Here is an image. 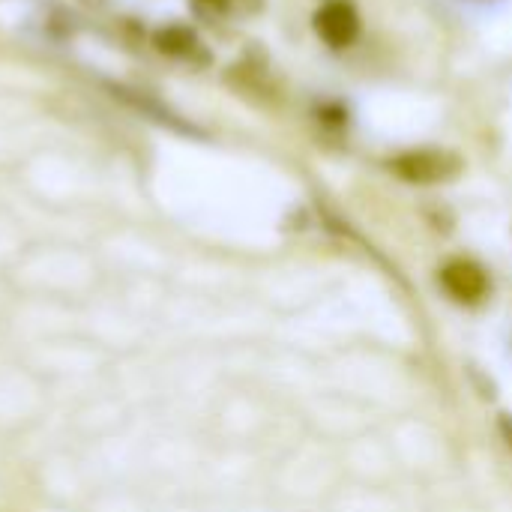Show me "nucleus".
<instances>
[{
    "mask_svg": "<svg viewBox=\"0 0 512 512\" xmlns=\"http://www.w3.org/2000/svg\"><path fill=\"white\" fill-rule=\"evenodd\" d=\"M321 114H324V120H330V123H345V120H348V111H345L342 105H324Z\"/></svg>",
    "mask_w": 512,
    "mask_h": 512,
    "instance_id": "6",
    "label": "nucleus"
},
{
    "mask_svg": "<svg viewBox=\"0 0 512 512\" xmlns=\"http://www.w3.org/2000/svg\"><path fill=\"white\" fill-rule=\"evenodd\" d=\"M315 33L330 48H348L360 33V15L351 0H327L315 12Z\"/></svg>",
    "mask_w": 512,
    "mask_h": 512,
    "instance_id": "2",
    "label": "nucleus"
},
{
    "mask_svg": "<svg viewBox=\"0 0 512 512\" xmlns=\"http://www.w3.org/2000/svg\"><path fill=\"white\" fill-rule=\"evenodd\" d=\"M189 6L201 18H249L261 12L264 0H189Z\"/></svg>",
    "mask_w": 512,
    "mask_h": 512,
    "instance_id": "5",
    "label": "nucleus"
},
{
    "mask_svg": "<svg viewBox=\"0 0 512 512\" xmlns=\"http://www.w3.org/2000/svg\"><path fill=\"white\" fill-rule=\"evenodd\" d=\"M441 282L450 291V297H456L459 303H480L486 297V291H489V279L474 261L447 264L444 273H441Z\"/></svg>",
    "mask_w": 512,
    "mask_h": 512,
    "instance_id": "4",
    "label": "nucleus"
},
{
    "mask_svg": "<svg viewBox=\"0 0 512 512\" xmlns=\"http://www.w3.org/2000/svg\"><path fill=\"white\" fill-rule=\"evenodd\" d=\"M81 3H90V6H99V3H105V0H81Z\"/></svg>",
    "mask_w": 512,
    "mask_h": 512,
    "instance_id": "7",
    "label": "nucleus"
},
{
    "mask_svg": "<svg viewBox=\"0 0 512 512\" xmlns=\"http://www.w3.org/2000/svg\"><path fill=\"white\" fill-rule=\"evenodd\" d=\"M393 171L411 183H444L462 171V159L450 150H408L393 159Z\"/></svg>",
    "mask_w": 512,
    "mask_h": 512,
    "instance_id": "1",
    "label": "nucleus"
},
{
    "mask_svg": "<svg viewBox=\"0 0 512 512\" xmlns=\"http://www.w3.org/2000/svg\"><path fill=\"white\" fill-rule=\"evenodd\" d=\"M153 45H156L159 54L174 57V60H189V63H204L207 60L201 36L192 27H186V24H165V27H159L153 33Z\"/></svg>",
    "mask_w": 512,
    "mask_h": 512,
    "instance_id": "3",
    "label": "nucleus"
}]
</instances>
